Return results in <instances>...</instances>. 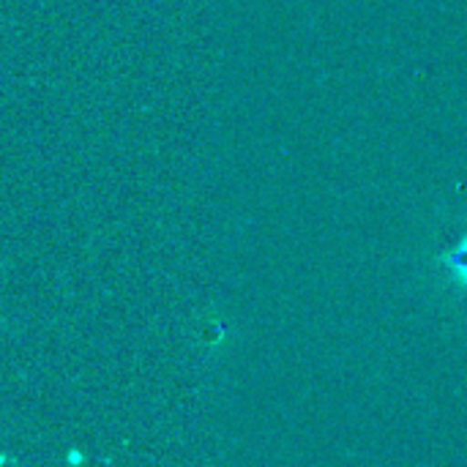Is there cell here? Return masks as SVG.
Segmentation results:
<instances>
[{"instance_id":"6da1fadb","label":"cell","mask_w":467,"mask_h":467,"mask_svg":"<svg viewBox=\"0 0 467 467\" xmlns=\"http://www.w3.org/2000/svg\"><path fill=\"white\" fill-rule=\"evenodd\" d=\"M435 265H438L446 287H451L457 296L467 298V224L449 246H443L435 254Z\"/></svg>"}]
</instances>
